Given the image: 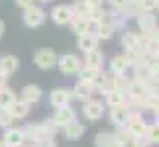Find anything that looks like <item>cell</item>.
Wrapping results in <instances>:
<instances>
[{
	"label": "cell",
	"instance_id": "cell-13",
	"mask_svg": "<svg viewBox=\"0 0 159 147\" xmlns=\"http://www.w3.org/2000/svg\"><path fill=\"white\" fill-rule=\"evenodd\" d=\"M136 22H138V28H139L142 33H151L157 28V16L153 12H142V14L136 18Z\"/></svg>",
	"mask_w": 159,
	"mask_h": 147
},
{
	"label": "cell",
	"instance_id": "cell-5",
	"mask_svg": "<svg viewBox=\"0 0 159 147\" xmlns=\"http://www.w3.org/2000/svg\"><path fill=\"white\" fill-rule=\"evenodd\" d=\"M83 116L89 122H98L104 116V102L96 100V98H90V100L83 102Z\"/></svg>",
	"mask_w": 159,
	"mask_h": 147
},
{
	"label": "cell",
	"instance_id": "cell-40",
	"mask_svg": "<svg viewBox=\"0 0 159 147\" xmlns=\"http://www.w3.org/2000/svg\"><path fill=\"white\" fill-rule=\"evenodd\" d=\"M128 145H130V147H149V143H148L145 137H132Z\"/></svg>",
	"mask_w": 159,
	"mask_h": 147
},
{
	"label": "cell",
	"instance_id": "cell-28",
	"mask_svg": "<svg viewBox=\"0 0 159 147\" xmlns=\"http://www.w3.org/2000/svg\"><path fill=\"white\" fill-rule=\"evenodd\" d=\"M89 20L93 22L94 26L110 22V12H106L104 8H93V10H89Z\"/></svg>",
	"mask_w": 159,
	"mask_h": 147
},
{
	"label": "cell",
	"instance_id": "cell-9",
	"mask_svg": "<svg viewBox=\"0 0 159 147\" xmlns=\"http://www.w3.org/2000/svg\"><path fill=\"white\" fill-rule=\"evenodd\" d=\"M112 78H114V75L110 71H102L100 69L96 73L94 81H93V88L96 92H100V94H106L108 90H112Z\"/></svg>",
	"mask_w": 159,
	"mask_h": 147
},
{
	"label": "cell",
	"instance_id": "cell-6",
	"mask_svg": "<svg viewBox=\"0 0 159 147\" xmlns=\"http://www.w3.org/2000/svg\"><path fill=\"white\" fill-rule=\"evenodd\" d=\"M51 20L57 24V26H69V24L73 22V18H75V14H73V8L69 4H57L53 6L51 10Z\"/></svg>",
	"mask_w": 159,
	"mask_h": 147
},
{
	"label": "cell",
	"instance_id": "cell-18",
	"mask_svg": "<svg viewBox=\"0 0 159 147\" xmlns=\"http://www.w3.org/2000/svg\"><path fill=\"white\" fill-rule=\"evenodd\" d=\"M83 133H84V126H83V122H79L77 118L63 127V136L69 139V141H75V139L83 137Z\"/></svg>",
	"mask_w": 159,
	"mask_h": 147
},
{
	"label": "cell",
	"instance_id": "cell-15",
	"mask_svg": "<svg viewBox=\"0 0 159 147\" xmlns=\"http://www.w3.org/2000/svg\"><path fill=\"white\" fill-rule=\"evenodd\" d=\"M18 69H20V59L16 55H4V57H0V73L4 77H12Z\"/></svg>",
	"mask_w": 159,
	"mask_h": 147
},
{
	"label": "cell",
	"instance_id": "cell-39",
	"mask_svg": "<svg viewBox=\"0 0 159 147\" xmlns=\"http://www.w3.org/2000/svg\"><path fill=\"white\" fill-rule=\"evenodd\" d=\"M138 4L142 12H153L157 6V0H138Z\"/></svg>",
	"mask_w": 159,
	"mask_h": 147
},
{
	"label": "cell",
	"instance_id": "cell-21",
	"mask_svg": "<svg viewBox=\"0 0 159 147\" xmlns=\"http://www.w3.org/2000/svg\"><path fill=\"white\" fill-rule=\"evenodd\" d=\"M73 94H75V100H81V102H87L93 98L94 94V88L93 84H84V82H77L75 88H73Z\"/></svg>",
	"mask_w": 159,
	"mask_h": 147
},
{
	"label": "cell",
	"instance_id": "cell-8",
	"mask_svg": "<svg viewBox=\"0 0 159 147\" xmlns=\"http://www.w3.org/2000/svg\"><path fill=\"white\" fill-rule=\"evenodd\" d=\"M77 118V112H75V108L71 106V104H67V106H61V108H55V112H53V122L57 124L59 127H65L69 122H73Z\"/></svg>",
	"mask_w": 159,
	"mask_h": 147
},
{
	"label": "cell",
	"instance_id": "cell-3",
	"mask_svg": "<svg viewBox=\"0 0 159 147\" xmlns=\"http://www.w3.org/2000/svg\"><path fill=\"white\" fill-rule=\"evenodd\" d=\"M148 126H149V124L145 122V118L142 116V112H132L124 127H126L128 131H130V136H132V137H145Z\"/></svg>",
	"mask_w": 159,
	"mask_h": 147
},
{
	"label": "cell",
	"instance_id": "cell-22",
	"mask_svg": "<svg viewBox=\"0 0 159 147\" xmlns=\"http://www.w3.org/2000/svg\"><path fill=\"white\" fill-rule=\"evenodd\" d=\"M128 69H130V65H128L126 55H116V57H112V61H110V73L112 75H126Z\"/></svg>",
	"mask_w": 159,
	"mask_h": 147
},
{
	"label": "cell",
	"instance_id": "cell-42",
	"mask_svg": "<svg viewBox=\"0 0 159 147\" xmlns=\"http://www.w3.org/2000/svg\"><path fill=\"white\" fill-rule=\"evenodd\" d=\"M104 2H106V0H84V4H87L90 10H93V8H102Z\"/></svg>",
	"mask_w": 159,
	"mask_h": 147
},
{
	"label": "cell",
	"instance_id": "cell-37",
	"mask_svg": "<svg viewBox=\"0 0 159 147\" xmlns=\"http://www.w3.org/2000/svg\"><path fill=\"white\" fill-rule=\"evenodd\" d=\"M71 8H73V14L75 16H89V6L84 4V0H77V2H73L71 4Z\"/></svg>",
	"mask_w": 159,
	"mask_h": 147
},
{
	"label": "cell",
	"instance_id": "cell-52",
	"mask_svg": "<svg viewBox=\"0 0 159 147\" xmlns=\"http://www.w3.org/2000/svg\"><path fill=\"white\" fill-rule=\"evenodd\" d=\"M155 8H157V10H159V0H157V6H155Z\"/></svg>",
	"mask_w": 159,
	"mask_h": 147
},
{
	"label": "cell",
	"instance_id": "cell-51",
	"mask_svg": "<svg viewBox=\"0 0 159 147\" xmlns=\"http://www.w3.org/2000/svg\"><path fill=\"white\" fill-rule=\"evenodd\" d=\"M0 147H10V145L6 143V141H0Z\"/></svg>",
	"mask_w": 159,
	"mask_h": 147
},
{
	"label": "cell",
	"instance_id": "cell-44",
	"mask_svg": "<svg viewBox=\"0 0 159 147\" xmlns=\"http://www.w3.org/2000/svg\"><path fill=\"white\" fill-rule=\"evenodd\" d=\"M149 87L153 88V90H157V92H159V75H157V77H151V78H149Z\"/></svg>",
	"mask_w": 159,
	"mask_h": 147
},
{
	"label": "cell",
	"instance_id": "cell-10",
	"mask_svg": "<svg viewBox=\"0 0 159 147\" xmlns=\"http://www.w3.org/2000/svg\"><path fill=\"white\" fill-rule=\"evenodd\" d=\"M132 110L128 108V104H120V106H112L110 108V122L116 127H124L128 118H130Z\"/></svg>",
	"mask_w": 159,
	"mask_h": 147
},
{
	"label": "cell",
	"instance_id": "cell-47",
	"mask_svg": "<svg viewBox=\"0 0 159 147\" xmlns=\"http://www.w3.org/2000/svg\"><path fill=\"white\" fill-rule=\"evenodd\" d=\"M6 78H8V77H4L2 73H0V87H6Z\"/></svg>",
	"mask_w": 159,
	"mask_h": 147
},
{
	"label": "cell",
	"instance_id": "cell-19",
	"mask_svg": "<svg viewBox=\"0 0 159 147\" xmlns=\"http://www.w3.org/2000/svg\"><path fill=\"white\" fill-rule=\"evenodd\" d=\"M8 110H10V114L14 116V120H24V118H28V116H30V110H32V106L20 98V100H16Z\"/></svg>",
	"mask_w": 159,
	"mask_h": 147
},
{
	"label": "cell",
	"instance_id": "cell-31",
	"mask_svg": "<svg viewBox=\"0 0 159 147\" xmlns=\"http://www.w3.org/2000/svg\"><path fill=\"white\" fill-rule=\"evenodd\" d=\"M14 102H16L14 90L8 87H0V108H10Z\"/></svg>",
	"mask_w": 159,
	"mask_h": 147
},
{
	"label": "cell",
	"instance_id": "cell-16",
	"mask_svg": "<svg viewBox=\"0 0 159 147\" xmlns=\"http://www.w3.org/2000/svg\"><path fill=\"white\" fill-rule=\"evenodd\" d=\"M22 100L24 102H28L30 106L32 104H38L39 100H41V96H43V90H41L38 84H26V87L22 88Z\"/></svg>",
	"mask_w": 159,
	"mask_h": 147
},
{
	"label": "cell",
	"instance_id": "cell-23",
	"mask_svg": "<svg viewBox=\"0 0 159 147\" xmlns=\"http://www.w3.org/2000/svg\"><path fill=\"white\" fill-rule=\"evenodd\" d=\"M122 47H124V51L139 49V33L130 32V29H126V32L122 33Z\"/></svg>",
	"mask_w": 159,
	"mask_h": 147
},
{
	"label": "cell",
	"instance_id": "cell-45",
	"mask_svg": "<svg viewBox=\"0 0 159 147\" xmlns=\"http://www.w3.org/2000/svg\"><path fill=\"white\" fill-rule=\"evenodd\" d=\"M149 35H151V39H153L155 43H159V26H157V28H155V29H153V32H151Z\"/></svg>",
	"mask_w": 159,
	"mask_h": 147
},
{
	"label": "cell",
	"instance_id": "cell-38",
	"mask_svg": "<svg viewBox=\"0 0 159 147\" xmlns=\"http://www.w3.org/2000/svg\"><path fill=\"white\" fill-rule=\"evenodd\" d=\"M114 136H116V139H118L122 145H128V143H130V139H132L130 131H128L126 127H118V130L114 131Z\"/></svg>",
	"mask_w": 159,
	"mask_h": 147
},
{
	"label": "cell",
	"instance_id": "cell-24",
	"mask_svg": "<svg viewBox=\"0 0 159 147\" xmlns=\"http://www.w3.org/2000/svg\"><path fill=\"white\" fill-rule=\"evenodd\" d=\"M77 45H79V49H81L83 53H89V51H93V49H98V38H96L94 33L81 35Z\"/></svg>",
	"mask_w": 159,
	"mask_h": 147
},
{
	"label": "cell",
	"instance_id": "cell-34",
	"mask_svg": "<svg viewBox=\"0 0 159 147\" xmlns=\"http://www.w3.org/2000/svg\"><path fill=\"white\" fill-rule=\"evenodd\" d=\"M145 67H148L151 77H157L159 75V57L157 55H145Z\"/></svg>",
	"mask_w": 159,
	"mask_h": 147
},
{
	"label": "cell",
	"instance_id": "cell-33",
	"mask_svg": "<svg viewBox=\"0 0 159 147\" xmlns=\"http://www.w3.org/2000/svg\"><path fill=\"white\" fill-rule=\"evenodd\" d=\"M14 116L10 114V110L8 108H0V127L2 130H8V127L14 126Z\"/></svg>",
	"mask_w": 159,
	"mask_h": 147
},
{
	"label": "cell",
	"instance_id": "cell-32",
	"mask_svg": "<svg viewBox=\"0 0 159 147\" xmlns=\"http://www.w3.org/2000/svg\"><path fill=\"white\" fill-rule=\"evenodd\" d=\"M145 139H148L149 145H159V122L155 120L153 124L148 126V131H145Z\"/></svg>",
	"mask_w": 159,
	"mask_h": 147
},
{
	"label": "cell",
	"instance_id": "cell-12",
	"mask_svg": "<svg viewBox=\"0 0 159 147\" xmlns=\"http://www.w3.org/2000/svg\"><path fill=\"white\" fill-rule=\"evenodd\" d=\"M2 141H6L10 147H22L24 143H26L24 130H22V127H8V130H4Z\"/></svg>",
	"mask_w": 159,
	"mask_h": 147
},
{
	"label": "cell",
	"instance_id": "cell-46",
	"mask_svg": "<svg viewBox=\"0 0 159 147\" xmlns=\"http://www.w3.org/2000/svg\"><path fill=\"white\" fill-rule=\"evenodd\" d=\"M108 147H126V145H122V143L118 141V139H114V141H112V143H110Z\"/></svg>",
	"mask_w": 159,
	"mask_h": 147
},
{
	"label": "cell",
	"instance_id": "cell-7",
	"mask_svg": "<svg viewBox=\"0 0 159 147\" xmlns=\"http://www.w3.org/2000/svg\"><path fill=\"white\" fill-rule=\"evenodd\" d=\"M75 100V94L73 90L69 88H53L51 94H49V104L53 108H61V106H67Z\"/></svg>",
	"mask_w": 159,
	"mask_h": 147
},
{
	"label": "cell",
	"instance_id": "cell-20",
	"mask_svg": "<svg viewBox=\"0 0 159 147\" xmlns=\"http://www.w3.org/2000/svg\"><path fill=\"white\" fill-rule=\"evenodd\" d=\"M84 65L100 71V69H102V65H104V55H102L100 49H93V51L84 53Z\"/></svg>",
	"mask_w": 159,
	"mask_h": 147
},
{
	"label": "cell",
	"instance_id": "cell-27",
	"mask_svg": "<svg viewBox=\"0 0 159 147\" xmlns=\"http://www.w3.org/2000/svg\"><path fill=\"white\" fill-rule=\"evenodd\" d=\"M122 16L126 18H138L139 14H142V10H139V4H138V0H128L126 2V6H122V8L118 10Z\"/></svg>",
	"mask_w": 159,
	"mask_h": 147
},
{
	"label": "cell",
	"instance_id": "cell-2",
	"mask_svg": "<svg viewBox=\"0 0 159 147\" xmlns=\"http://www.w3.org/2000/svg\"><path fill=\"white\" fill-rule=\"evenodd\" d=\"M22 22H24V26L26 28H39V26H43V22H45V10L41 8V6H30V8L24 10V14H22Z\"/></svg>",
	"mask_w": 159,
	"mask_h": 147
},
{
	"label": "cell",
	"instance_id": "cell-26",
	"mask_svg": "<svg viewBox=\"0 0 159 147\" xmlns=\"http://www.w3.org/2000/svg\"><path fill=\"white\" fill-rule=\"evenodd\" d=\"M114 32H116V28L112 26V22H104V24H98V26H96L94 35L98 38V41H106V39H112Z\"/></svg>",
	"mask_w": 159,
	"mask_h": 147
},
{
	"label": "cell",
	"instance_id": "cell-30",
	"mask_svg": "<svg viewBox=\"0 0 159 147\" xmlns=\"http://www.w3.org/2000/svg\"><path fill=\"white\" fill-rule=\"evenodd\" d=\"M159 108V92L151 88L148 94L143 96V110H149V112H155Z\"/></svg>",
	"mask_w": 159,
	"mask_h": 147
},
{
	"label": "cell",
	"instance_id": "cell-4",
	"mask_svg": "<svg viewBox=\"0 0 159 147\" xmlns=\"http://www.w3.org/2000/svg\"><path fill=\"white\" fill-rule=\"evenodd\" d=\"M57 53L53 51V49H38V51L34 53V63H35V67L38 69H41V71H49V69H53L55 65H57Z\"/></svg>",
	"mask_w": 159,
	"mask_h": 147
},
{
	"label": "cell",
	"instance_id": "cell-25",
	"mask_svg": "<svg viewBox=\"0 0 159 147\" xmlns=\"http://www.w3.org/2000/svg\"><path fill=\"white\" fill-rule=\"evenodd\" d=\"M126 92H122V90H116V88H112V90H108V92L104 94V104L106 106H120V104H126Z\"/></svg>",
	"mask_w": 159,
	"mask_h": 147
},
{
	"label": "cell",
	"instance_id": "cell-50",
	"mask_svg": "<svg viewBox=\"0 0 159 147\" xmlns=\"http://www.w3.org/2000/svg\"><path fill=\"white\" fill-rule=\"evenodd\" d=\"M35 2H41V4H47V2H51V0H35Z\"/></svg>",
	"mask_w": 159,
	"mask_h": 147
},
{
	"label": "cell",
	"instance_id": "cell-35",
	"mask_svg": "<svg viewBox=\"0 0 159 147\" xmlns=\"http://www.w3.org/2000/svg\"><path fill=\"white\" fill-rule=\"evenodd\" d=\"M128 84H130V78H128L126 75H114V78H112V88L126 92V90H128Z\"/></svg>",
	"mask_w": 159,
	"mask_h": 147
},
{
	"label": "cell",
	"instance_id": "cell-48",
	"mask_svg": "<svg viewBox=\"0 0 159 147\" xmlns=\"http://www.w3.org/2000/svg\"><path fill=\"white\" fill-rule=\"evenodd\" d=\"M4 29H6V26H4V22L0 20V38H2V35H4Z\"/></svg>",
	"mask_w": 159,
	"mask_h": 147
},
{
	"label": "cell",
	"instance_id": "cell-43",
	"mask_svg": "<svg viewBox=\"0 0 159 147\" xmlns=\"http://www.w3.org/2000/svg\"><path fill=\"white\" fill-rule=\"evenodd\" d=\"M106 2H108L110 6H112L114 10H120L122 6H126V2H128V0H106Z\"/></svg>",
	"mask_w": 159,
	"mask_h": 147
},
{
	"label": "cell",
	"instance_id": "cell-11",
	"mask_svg": "<svg viewBox=\"0 0 159 147\" xmlns=\"http://www.w3.org/2000/svg\"><path fill=\"white\" fill-rule=\"evenodd\" d=\"M151 90L149 81H139V78H130V84H128L126 96L130 98H143Z\"/></svg>",
	"mask_w": 159,
	"mask_h": 147
},
{
	"label": "cell",
	"instance_id": "cell-17",
	"mask_svg": "<svg viewBox=\"0 0 159 147\" xmlns=\"http://www.w3.org/2000/svg\"><path fill=\"white\" fill-rule=\"evenodd\" d=\"M71 26V29L75 32L79 38L81 35H87V33H90V28H93V22L89 20V16H75L73 18V22L69 24Z\"/></svg>",
	"mask_w": 159,
	"mask_h": 147
},
{
	"label": "cell",
	"instance_id": "cell-29",
	"mask_svg": "<svg viewBox=\"0 0 159 147\" xmlns=\"http://www.w3.org/2000/svg\"><path fill=\"white\" fill-rule=\"evenodd\" d=\"M96 73H98V69H93V67H87V65H83L81 67V71L77 73V82H84V84H93L94 81V77H96Z\"/></svg>",
	"mask_w": 159,
	"mask_h": 147
},
{
	"label": "cell",
	"instance_id": "cell-41",
	"mask_svg": "<svg viewBox=\"0 0 159 147\" xmlns=\"http://www.w3.org/2000/svg\"><path fill=\"white\" fill-rule=\"evenodd\" d=\"M14 4L18 6V8L26 10V8H30V6H34V4H35V0H14Z\"/></svg>",
	"mask_w": 159,
	"mask_h": 147
},
{
	"label": "cell",
	"instance_id": "cell-14",
	"mask_svg": "<svg viewBox=\"0 0 159 147\" xmlns=\"http://www.w3.org/2000/svg\"><path fill=\"white\" fill-rule=\"evenodd\" d=\"M24 136H26V141H30V143L41 141V139H49L43 130V124H28L24 127Z\"/></svg>",
	"mask_w": 159,
	"mask_h": 147
},
{
	"label": "cell",
	"instance_id": "cell-49",
	"mask_svg": "<svg viewBox=\"0 0 159 147\" xmlns=\"http://www.w3.org/2000/svg\"><path fill=\"white\" fill-rule=\"evenodd\" d=\"M153 114H155V120H157V122H159V108H157V110H155V112H153Z\"/></svg>",
	"mask_w": 159,
	"mask_h": 147
},
{
	"label": "cell",
	"instance_id": "cell-36",
	"mask_svg": "<svg viewBox=\"0 0 159 147\" xmlns=\"http://www.w3.org/2000/svg\"><path fill=\"white\" fill-rule=\"evenodd\" d=\"M132 69H134V78H139V81H149L151 78L148 67H145V61L139 63V65H136V67H132Z\"/></svg>",
	"mask_w": 159,
	"mask_h": 147
},
{
	"label": "cell",
	"instance_id": "cell-1",
	"mask_svg": "<svg viewBox=\"0 0 159 147\" xmlns=\"http://www.w3.org/2000/svg\"><path fill=\"white\" fill-rule=\"evenodd\" d=\"M57 67H59L61 75H65V77H73V75H77V73L81 71L83 61L79 59L75 53H65V55H61V57L57 59Z\"/></svg>",
	"mask_w": 159,
	"mask_h": 147
}]
</instances>
